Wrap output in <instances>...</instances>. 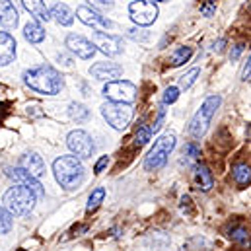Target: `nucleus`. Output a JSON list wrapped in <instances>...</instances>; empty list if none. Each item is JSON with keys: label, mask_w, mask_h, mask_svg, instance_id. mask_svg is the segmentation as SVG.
<instances>
[{"label": "nucleus", "mask_w": 251, "mask_h": 251, "mask_svg": "<svg viewBox=\"0 0 251 251\" xmlns=\"http://www.w3.org/2000/svg\"><path fill=\"white\" fill-rule=\"evenodd\" d=\"M24 82L31 90L45 94V96H55L63 90V76L49 64L33 66L24 72Z\"/></svg>", "instance_id": "f257e3e1"}, {"label": "nucleus", "mask_w": 251, "mask_h": 251, "mask_svg": "<svg viewBox=\"0 0 251 251\" xmlns=\"http://www.w3.org/2000/svg\"><path fill=\"white\" fill-rule=\"evenodd\" d=\"M53 172L57 181L64 189L78 187L84 179V166L76 156H61L53 164Z\"/></svg>", "instance_id": "f03ea898"}, {"label": "nucleus", "mask_w": 251, "mask_h": 251, "mask_svg": "<svg viewBox=\"0 0 251 251\" xmlns=\"http://www.w3.org/2000/svg\"><path fill=\"white\" fill-rule=\"evenodd\" d=\"M35 195L24 185H18V187L8 189L4 193V208L10 212V214H16V216H25L33 210L35 206Z\"/></svg>", "instance_id": "7ed1b4c3"}, {"label": "nucleus", "mask_w": 251, "mask_h": 251, "mask_svg": "<svg viewBox=\"0 0 251 251\" xmlns=\"http://www.w3.org/2000/svg\"><path fill=\"white\" fill-rule=\"evenodd\" d=\"M220 96H210V98H206L204 100V103L201 105V109L195 113V117L189 121V134L191 136H195V138H201L204 132H206V128L210 125V121H212V117H214V113H216V109L220 107Z\"/></svg>", "instance_id": "20e7f679"}, {"label": "nucleus", "mask_w": 251, "mask_h": 251, "mask_svg": "<svg viewBox=\"0 0 251 251\" xmlns=\"http://www.w3.org/2000/svg\"><path fill=\"white\" fill-rule=\"evenodd\" d=\"M174 146H176V136L174 134H162L154 142L152 150L148 152V156L144 160V170L146 172H158V170H162L166 166L168 156L174 150Z\"/></svg>", "instance_id": "39448f33"}, {"label": "nucleus", "mask_w": 251, "mask_h": 251, "mask_svg": "<svg viewBox=\"0 0 251 251\" xmlns=\"http://www.w3.org/2000/svg\"><path fill=\"white\" fill-rule=\"evenodd\" d=\"M101 115L105 117V121L113 128L123 130L132 121V109L128 103H119V101H109L101 107Z\"/></svg>", "instance_id": "423d86ee"}, {"label": "nucleus", "mask_w": 251, "mask_h": 251, "mask_svg": "<svg viewBox=\"0 0 251 251\" xmlns=\"http://www.w3.org/2000/svg\"><path fill=\"white\" fill-rule=\"evenodd\" d=\"M103 96L109 101H119V103H132L136 100V86L126 82V80H111L103 88Z\"/></svg>", "instance_id": "0eeeda50"}, {"label": "nucleus", "mask_w": 251, "mask_h": 251, "mask_svg": "<svg viewBox=\"0 0 251 251\" xmlns=\"http://www.w3.org/2000/svg\"><path fill=\"white\" fill-rule=\"evenodd\" d=\"M130 18L138 25H150L158 18V6L152 0H134L128 6Z\"/></svg>", "instance_id": "6e6552de"}, {"label": "nucleus", "mask_w": 251, "mask_h": 251, "mask_svg": "<svg viewBox=\"0 0 251 251\" xmlns=\"http://www.w3.org/2000/svg\"><path fill=\"white\" fill-rule=\"evenodd\" d=\"M68 148L72 150V154H76V158H90L94 154V140L86 130H72L66 138Z\"/></svg>", "instance_id": "1a4fd4ad"}, {"label": "nucleus", "mask_w": 251, "mask_h": 251, "mask_svg": "<svg viewBox=\"0 0 251 251\" xmlns=\"http://www.w3.org/2000/svg\"><path fill=\"white\" fill-rule=\"evenodd\" d=\"M94 47H98L103 55L107 57H117L123 53V39L121 37H115V35H109V33H101V31H96L94 37Z\"/></svg>", "instance_id": "9d476101"}, {"label": "nucleus", "mask_w": 251, "mask_h": 251, "mask_svg": "<svg viewBox=\"0 0 251 251\" xmlns=\"http://www.w3.org/2000/svg\"><path fill=\"white\" fill-rule=\"evenodd\" d=\"M76 16H78V20L82 24H86V25H90L94 29H111L113 27V22L111 20H107L105 16H101L100 12H96L90 6H80L76 10Z\"/></svg>", "instance_id": "9b49d317"}, {"label": "nucleus", "mask_w": 251, "mask_h": 251, "mask_svg": "<svg viewBox=\"0 0 251 251\" xmlns=\"http://www.w3.org/2000/svg\"><path fill=\"white\" fill-rule=\"evenodd\" d=\"M8 177H12L14 181H18L20 185H24V187H27L37 199H41L43 197V185L39 183V179L37 177H33L31 174H27L24 168H14V170H8Z\"/></svg>", "instance_id": "f8f14e48"}, {"label": "nucleus", "mask_w": 251, "mask_h": 251, "mask_svg": "<svg viewBox=\"0 0 251 251\" xmlns=\"http://www.w3.org/2000/svg\"><path fill=\"white\" fill-rule=\"evenodd\" d=\"M66 47H68L72 53H76V57H80V59H84V61L92 59L94 53H96L94 43H90L86 37L74 35V33H70V35L66 37Z\"/></svg>", "instance_id": "ddd939ff"}, {"label": "nucleus", "mask_w": 251, "mask_h": 251, "mask_svg": "<svg viewBox=\"0 0 251 251\" xmlns=\"http://www.w3.org/2000/svg\"><path fill=\"white\" fill-rule=\"evenodd\" d=\"M121 72H123V66H119V64L115 63H98L90 68V74L96 80H107V82L119 78Z\"/></svg>", "instance_id": "4468645a"}, {"label": "nucleus", "mask_w": 251, "mask_h": 251, "mask_svg": "<svg viewBox=\"0 0 251 251\" xmlns=\"http://www.w3.org/2000/svg\"><path fill=\"white\" fill-rule=\"evenodd\" d=\"M20 168H24L27 174H31L33 177H43L45 176V162H43V158L39 156V154H35V152H31V154H25L24 158H22V166Z\"/></svg>", "instance_id": "2eb2a0df"}, {"label": "nucleus", "mask_w": 251, "mask_h": 251, "mask_svg": "<svg viewBox=\"0 0 251 251\" xmlns=\"http://www.w3.org/2000/svg\"><path fill=\"white\" fill-rule=\"evenodd\" d=\"M14 57H16V39L10 33L0 31V66L10 64Z\"/></svg>", "instance_id": "dca6fc26"}, {"label": "nucleus", "mask_w": 251, "mask_h": 251, "mask_svg": "<svg viewBox=\"0 0 251 251\" xmlns=\"http://www.w3.org/2000/svg\"><path fill=\"white\" fill-rule=\"evenodd\" d=\"M0 24L4 27L18 25V10L12 4V0H0Z\"/></svg>", "instance_id": "f3484780"}, {"label": "nucleus", "mask_w": 251, "mask_h": 251, "mask_svg": "<svg viewBox=\"0 0 251 251\" xmlns=\"http://www.w3.org/2000/svg\"><path fill=\"white\" fill-rule=\"evenodd\" d=\"M195 181H197L199 189H202V191H210L212 185H214L212 172H210L204 164H197V166H195Z\"/></svg>", "instance_id": "a211bd4d"}, {"label": "nucleus", "mask_w": 251, "mask_h": 251, "mask_svg": "<svg viewBox=\"0 0 251 251\" xmlns=\"http://www.w3.org/2000/svg\"><path fill=\"white\" fill-rule=\"evenodd\" d=\"M22 4H24V8H25L31 16H35L37 20H43V22L51 20L49 8L45 6V2H43V0H22Z\"/></svg>", "instance_id": "6ab92c4d"}, {"label": "nucleus", "mask_w": 251, "mask_h": 251, "mask_svg": "<svg viewBox=\"0 0 251 251\" xmlns=\"http://www.w3.org/2000/svg\"><path fill=\"white\" fill-rule=\"evenodd\" d=\"M24 37L29 43H41L45 39V29L37 22H27V25L24 27Z\"/></svg>", "instance_id": "aec40b11"}, {"label": "nucleus", "mask_w": 251, "mask_h": 251, "mask_svg": "<svg viewBox=\"0 0 251 251\" xmlns=\"http://www.w3.org/2000/svg\"><path fill=\"white\" fill-rule=\"evenodd\" d=\"M49 14H51V16L57 20V24H61V25H70L72 20H74V16H72V12H70V8H68L66 4H57Z\"/></svg>", "instance_id": "412c9836"}, {"label": "nucleus", "mask_w": 251, "mask_h": 251, "mask_svg": "<svg viewBox=\"0 0 251 251\" xmlns=\"http://www.w3.org/2000/svg\"><path fill=\"white\" fill-rule=\"evenodd\" d=\"M232 176H234V179H236L238 185H242V187L250 185L251 172H250V166H248V164H238V166L232 170Z\"/></svg>", "instance_id": "4be33fe9"}, {"label": "nucleus", "mask_w": 251, "mask_h": 251, "mask_svg": "<svg viewBox=\"0 0 251 251\" xmlns=\"http://www.w3.org/2000/svg\"><path fill=\"white\" fill-rule=\"evenodd\" d=\"M68 113H70V117H72L76 123H82V121H86V119L90 117V109H88L86 105H82V103H70Z\"/></svg>", "instance_id": "5701e85b"}, {"label": "nucleus", "mask_w": 251, "mask_h": 251, "mask_svg": "<svg viewBox=\"0 0 251 251\" xmlns=\"http://www.w3.org/2000/svg\"><path fill=\"white\" fill-rule=\"evenodd\" d=\"M191 55H193V49H191V47H179V49L172 55L170 64H172V66H181V64L187 63L189 59H191Z\"/></svg>", "instance_id": "b1692460"}, {"label": "nucleus", "mask_w": 251, "mask_h": 251, "mask_svg": "<svg viewBox=\"0 0 251 251\" xmlns=\"http://www.w3.org/2000/svg\"><path fill=\"white\" fill-rule=\"evenodd\" d=\"M103 197H105V189L98 187L96 191H92V195H90V199H88V204H86V212H94V210L101 204Z\"/></svg>", "instance_id": "393cba45"}, {"label": "nucleus", "mask_w": 251, "mask_h": 251, "mask_svg": "<svg viewBox=\"0 0 251 251\" xmlns=\"http://www.w3.org/2000/svg\"><path fill=\"white\" fill-rule=\"evenodd\" d=\"M152 136V128L148 125H140L136 134H134V146H144Z\"/></svg>", "instance_id": "a878e982"}, {"label": "nucleus", "mask_w": 251, "mask_h": 251, "mask_svg": "<svg viewBox=\"0 0 251 251\" xmlns=\"http://www.w3.org/2000/svg\"><path fill=\"white\" fill-rule=\"evenodd\" d=\"M12 230V218L10 212L0 204V234H8Z\"/></svg>", "instance_id": "bb28decb"}, {"label": "nucleus", "mask_w": 251, "mask_h": 251, "mask_svg": "<svg viewBox=\"0 0 251 251\" xmlns=\"http://www.w3.org/2000/svg\"><path fill=\"white\" fill-rule=\"evenodd\" d=\"M177 98H179V88H176V86L166 88V92H164V105L176 103V101H177Z\"/></svg>", "instance_id": "cd10ccee"}, {"label": "nucleus", "mask_w": 251, "mask_h": 251, "mask_svg": "<svg viewBox=\"0 0 251 251\" xmlns=\"http://www.w3.org/2000/svg\"><path fill=\"white\" fill-rule=\"evenodd\" d=\"M199 74H201V70H199V68H191L185 76H181V88H183V90H187L189 86L197 80V76H199Z\"/></svg>", "instance_id": "c85d7f7f"}, {"label": "nucleus", "mask_w": 251, "mask_h": 251, "mask_svg": "<svg viewBox=\"0 0 251 251\" xmlns=\"http://www.w3.org/2000/svg\"><path fill=\"white\" fill-rule=\"evenodd\" d=\"M214 12H216V0H208L206 4H202V6H201V14H202V16H206V18H208V16H212Z\"/></svg>", "instance_id": "c756f323"}, {"label": "nucleus", "mask_w": 251, "mask_h": 251, "mask_svg": "<svg viewBox=\"0 0 251 251\" xmlns=\"http://www.w3.org/2000/svg\"><path fill=\"white\" fill-rule=\"evenodd\" d=\"M88 2L98 10H109L113 6V0H88Z\"/></svg>", "instance_id": "7c9ffc66"}, {"label": "nucleus", "mask_w": 251, "mask_h": 251, "mask_svg": "<svg viewBox=\"0 0 251 251\" xmlns=\"http://www.w3.org/2000/svg\"><path fill=\"white\" fill-rule=\"evenodd\" d=\"M236 242H240V244H248V232L244 230V228H240V230H236V232H232L230 234Z\"/></svg>", "instance_id": "2f4dec72"}, {"label": "nucleus", "mask_w": 251, "mask_h": 251, "mask_svg": "<svg viewBox=\"0 0 251 251\" xmlns=\"http://www.w3.org/2000/svg\"><path fill=\"white\" fill-rule=\"evenodd\" d=\"M183 154H187L189 158H197V156H201V150H199L197 144H187L185 150H183Z\"/></svg>", "instance_id": "473e14b6"}, {"label": "nucleus", "mask_w": 251, "mask_h": 251, "mask_svg": "<svg viewBox=\"0 0 251 251\" xmlns=\"http://www.w3.org/2000/svg\"><path fill=\"white\" fill-rule=\"evenodd\" d=\"M107 164H109V158H107V156H101V158L98 160V164H96L94 172H96V174H101V172H103V168H105Z\"/></svg>", "instance_id": "72a5a7b5"}, {"label": "nucleus", "mask_w": 251, "mask_h": 251, "mask_svg": "<svg viewBox=\"0 0 251 251\" xmlns=\"http://www.w3.org/2000/svg\"><path fill=\"white\" fill-rule=\"evenodd\" d=\"M250 68H251V63H250V57H248V63L244 64V72H242V80L244 82L250 80Z\"/></svg>", "instance_id": "f704fd0d"}, {"label": "nucleus", "mask_w": 251, "mask_h": 251, "mask_svg": "<svg viewBox=\"0 0 251 251\" xmlns=\"http://www.w3.org/2000/svg\"><path fill=\"white\" fill-rule=\"evenodd\" d=\"M242 51H244V45H242V43H240V45H236V47H234V51L230 53V59H232V61H236V59L240 57V53H242Z\"/></svg>", "instance_id": "c9c22d12"}, {"label": "nucleus", "mask_w": 251, "mask_h": 251, "mask_svg": "<svg viewBox=\"0 0 251 251\" xmlns=\"http://www.w3.org/2000/svg\"><path fill=\"white\" fill-rule=\"evenodd\" d=\"M128 35L134 37V39H146V37H148V35H140V33H136V29H128Z\"/></svg>", "instance_id": "e433bc0d"}, {"label": "nucleus", "mask_w": 251, "mask_h": 251, "mask_svg": "<svg viewBox=\"0 0 251 251\" xmlns=\"http://www.w3.org/2000/svg\"><path fill=\"white\" fill-rule=\"evenodd\" d=\"M154 2H166V0H154Z\"/></svg>", "instance_id": "4c0bfd02"}]
</instances>
